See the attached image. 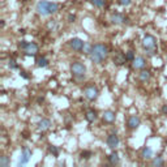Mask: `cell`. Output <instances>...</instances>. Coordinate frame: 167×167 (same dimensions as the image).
Returning a JSON list of instances; mask_svg holds the SVG:
<instances>
[{"label": "cell", "instance_id": "9", "mask_svg": "<svg viewBox=\"0 0 167 167\" xmlns=\"http://www.w3.org/2000/svg\"><path fill=\"white\" fill-rule=\"evenodd\" d=\"M112 62L115 65H118V67H121V65H124L125 62H128L127 58H125V55L123 52H120V51H116L114 54V56H112Z\"/></svg>", "mask_w": 167, "mask_h": 167}, {"label": "cell", "instance_id": "11", "mask_svg": "<svg viewBox=\"0 0 167 167\" xmlns=\"http://www.w3.org/2000/svg\"><path fill=\"white\" fill-rule=\"evenodd\" d=\"M140 124H141V119L138 118V116H136V115L129 116L128 120H127V125H128L129 129H136V128H138Z\"/></svg>", "mask_w": 167, "mask_h": 167}, {"label": "cell", "instance_id": "15", "mask_svg": "<svg viewBox=\"0 0 167 167\" xmlns=\"http://www.w3.org/2000/svg\"><path fill=\"white\" fill-rule=\"evenodd\" d=\"M51 125H52V123L50 119H42V120H39V123H38V129L42 132H46L51 128Z\"/></svg>", "mask_w": 167, "mask_h": 167}, {"label": "cell", "instance_id": "34", "mask_svg": "<svg viewBox=\"0 0 167 167\" xmlns=\"http://www.w3.org/2000/svg\"><path fill=\"white\" fill-rule=\"evenodd\" d=\"M75 20H76V16L75 14H69L68 16V22H75Z\"/></svg>", "mask_w": 167, "mask_h": 167}, {"label": "cell", "instance_id": "27", "mask_svg": "<svg viewBox=\"0 0 167 167\" xmlns=\"http://www.w3.org/2000/svg\"><path fill=\"white\" fill-rule=\"evenodd\" d=\"M125 58H127V60H128V62H133V60H135V52H133L132 51V50H131V51H128L127 54H125Z\"/></svg>", "mask_w": 167, "mask_h": 167}, {"label": "cell", "instance_id": "28", "mask_svg": "<svg viewBox=\"0 0 167 167\" xmlns=\"http://www.w3.org/2000/svg\"><path fill=\"white\" fill-rule=\"evenodd\" d=\"M8 65H9V68H10V69H18V64L16 63V60H14V59H10L9 62H8Z\"/></svg>", "mask_w": 167, "mask_h": 167}, {"label": "cell", "instance_id": "23", "mask_svg": "<svg viewBox=\"0 0 167 167\" xmlns=\"http://www.w3.org/2000/svg\"><path fill=\"white\" fill-rule=\"evenodd\" d=\"M92 50H93V46H92V44H90V43H88V42H85V44H84V48H82V52H84V54L90 55Z\"/></svg>", "mask_w": 167, "mask_h": 167}, {"label": "cell", "instance_id": "20", "mask_svg": "<svg viewBox=\"0 0 167 167\" xmlns=\"http://www.w3.org/2000/svg\"><path fill=\"white\" fill-rule=\"evenodd\" d=\"M165 165V161L162 157H155L152 159V166L153 167H161V166H163Z\"/></svg>", "mask_w": 167, "mask_h": 167}, {"label": "cell", "instance_id": "7", "mask_svg": "<svg viewBox=\"0 0 167 167\" xmlns=\"http://www.w3.org/2000/svg\"><path fill=\"white\" fill-rule=\"evenodd\" d=\"M24 51H25V55H26V56H35V55L38 54V51H39V47H38V44H37V43H34V42H29Z\"/></svg>", "mask_w": 167, "mask_h": 167}, {"label": "cell", "instance_id": "32", "mask_svg": "<svg viewBox=\"0 0 167 167\" xmlns=\"http://www.w3.org/2000/svg\"><path fill=\"white\" fill-rule=\"evenodd\" d=\"M20 76L22 77V79H25V80L29 79V76L26 75V72H25V71H20Z\"/></svg>", "mask_w": 167, "mask_h": 167}, {"label": "cell", "instance_id": "22", "mask_svg": "<svg viewBox=\"0 0 167 167\" xmlns=\"http://www.w3.org/2000/svg\"><path fill=\"white\" fill-rule=\"evenodd\" d=\"M90 2L94 7H97V8H102L106 4V0H90Z\"/></svg>", "mask_w": 167, "mask_h": 167}, {"label": "cell", "instance_id": "14", "mask_svg": "<svg viewBox=\"0 0 167 167\" xmlns=\"http://www.w3.org/2000/svg\"><path fill=\"white\" fill-rule=\"evenodd\" d=\"M132 65H133V68H135V69H144L146 67V60H145V58H142V56H137L132 62Z\"/></svg>", "mask_w": 167, "mask_h": 167}, {"label": "cell", "instance_id": "13", "mask_svg": "<svg viewBox=\"0 0 167 167\" xmlns=\"http://www.w3.org/2000/svg\"><path fill=\"white\" fill-rule=\"evenodd\" d=\"M102 119L104 123H107V124H112L115 119H116V114L114 112V111H111V110H107V111H104V114L102 116Z\"/></svg>", "mask_w": 167, "mask_h": 167}, {"label": "cell", "instance_id": "12", "mask_svg": "<svg viewBox=\"0 0 167 167\" xmlns=\"http://www.w3.org/2000/svg\"><path fill=\"white\" fill-rule=\"evenodd\" d=\"M128 21V18L125 17V16L123 13H114L112 16H111V22H112L114 25H120V24H125V22Z\"/></svg>", "mask_w": 167, "mask_h": 167}, {"label": "cell", "instance_id": "8", "mask_svg": "<svg viewBox=\"0 0 167 167\" xmlns=\"http://www.w3.org/2000/svg\"><path fill=\"white\" fill-rule=\"evenodd\" d=\"M68 43H69V47L73 50V51H82L84 44H85V42L80 39V38H72Z\"/></svg>", "mask_w": 167, "mask_h": 167}, {"label": "cell", "instance_id": "18", "mask_svg": "<svg viewBox=\"0 0 167 167\" xmlns=\"http://www.w3.org/2000/svg\"><path fill=\"white\" fill-rule=\"evenodd\" d=\"M152 157H153V150H152V148L145 146V148L141 150V158H142V159H152Z\"/></svg>", "mask_w": 167, "mask_h": 167}, {"label": "cell", "instance_id": "17", "mask_svg": "<svg viewBox=\"0 0 167 167\" xmlns=\"http://www.w3.org/2000/svg\"><path fill=\"white\" fill-rule=\"evenodd\" d=\"M150 77H152V73H150L149 71H145V69H141V72L138 73V80H140L142 84H146Z\"/></svg>", "mask_w": 167, "mask_h": 167}, {"label": "cell", "instance_id": "4", "mask_svg": "<svg viewBox=\"0 0 167 167\" xmlns=\"http://www.w3.org/2000/svg\"><path fill=\"white\" fill-rule=\"evenodd\" d=\"M84 96L88 101H96V99L99 97V90L96 86H86L85 90H84Z\"/></svg>", "mask_w": 167, "mask_h": 167}, {"label": "cell", "instance_id": "25", "mask_svg": "<svg viewBox=\"0 0 167 167\" xmlns=\"http://www.w3.org/2000/svg\"><path fill=\"white\" fill-rule=\"evenodd\" d=\"M92 155H93V153L90 152V150H84V152H81L80 157H81V159H89Z\"/></svg>", "mask_w": 167, "mask_h": 167}, {"label": "cell", "instance_id": "2", "mask_svg": "<svg viewBox=\"0 0 167 167\" xmlns=\"http://www.w3.org/2000/svg\"><path fill=\"white\" fill-rule=\"evenodd\" d=\"M71 73L77 80H84L85 79V73H86V67L81 62H75L71 64Z\"/></svg>", "mask_w": 167, "mask_h": 167}, {"label": "cell", "instance_id": "16", "mask_svg": "<svg viewBox=\"0 0 167 167\" xmlns=\"http://www.w3.org/2000/svg\"><path fill=\"white\" fill-rule=\"evenodd\" d=\"M97 111L96 110H88L85 112V119L86 121H89V123H94V121L97 120Z\"/></svg>", "mask_w": 167, "mask_h": 167}, {"label": "cell", "instance_id": "5", "mask_svg": "<svg viewBox=\"0 0 167 167\" xmlns=\"http://www.w3.org/2000/svg\"><path fill=\"white\" fill-rule=\"evenodd\" d=\"M31 155H33V153H31V150L29 148L22 149V152L20 154V158H18V166H25V165L29 163Z\"/></svg>", "mask_w": 167, "mask_h": 167}, {"label": "cell", "instance_id": "10", "mask_svg": "<svg viewBox=\"0 0 167 167\" xmlns=\"http://www.w3.org/2000/svg\"><path fill=\"white\" fill-rule=\"evenodd\" d=\"M106 142H107V146L110 149H115L116 146H119V137L115 135V133H110V135L107 136V140H106Z\"/></svg>", "mask_w": 167, "mask_h": 167}, {"label": "cell", "instance_id": "29", "mask_svg": "<svg viewBox=\"0 0 167 167\" xmlns=\"http://www.w3.org/2000/svg\"><path fill=\"white\" fill-rule=\"evenodd\" d=\"M145 52L148 56H154V55H157V47H154V48H148L145 50Z\"/></svg>", "mask_w": 167, "mask_h": 167}, {"label": "cell", "instance_id": "33", "mask_svg": "<svg viewBox=\"0 0 167 167\" xmlns=\"http://www.w3.org/2000/svg\"><path fill=\"white\" fill-rule=\"evenodd\" d=\"M161 112L167 116V104H163V106H162V108H161Z\"/></svg>", "mask_w": 167, "mask_h": 167}, {"label": "cell", "instance_id": "3", "mask_svg": "<svg viewBox=\"0 0 167 167\" xmlns=\"http://www.w3.org/2000/svg\"><path fill=\"white\" fill-rule=\"evenodd\" d=\"M37 12L41 16H48L51 14V2H47V0H39L35 5Z\"/></svg>", "mask_w": 167, "mask_h": 167}, {"label": "cell", "instance_id": "31", "mask_svg": "<svg viewBox=\"0 0 167 167\" xmlns=\"http://www.w3.org/2000/svg\"><path fill=\"white\" fill-rule=\"evenodd\" d=\"M17 46H18V48H21V50H25V48H26V46H27V42H26L25 39H22V41H20V42H18Z\"/></svg>", "mask_w": 167, "mask_h": 167}, {"label": "cell", "instance_id": "6", "mask_svg": "<svg viewBox=\"0 0 167 167\" xmlns=\"http://www.w3.org/2000/svg\"><path fill=\"white\" fill-rule=\"evenodd\" d=\"M141 43H142L144 50L157 47V39H155V37L152 35V34H146L145 37L142 38V42H141Z\"/></svg>", "mask_w": 167, "mask_h": 167}, {"label": "cell", "instance_id": "19", "mask_svg": "<svg viewBox=\"0 0 167 167\" xmlns=\"http://www.w3.org/2000/svg\"><path fill=\"white\" fill-rule=\"evenodd\" d=\"M107 159H108V162H110L111 165H119V163H120V157H119L118 152H112V153H111L108 157H107Z\"/></svg>", "mask_w": 167, "mask_h": 167}, {"label": "cell", "instance_id": "24", "mask_svg": "<svg viewBox=\"0 0 167 167\" xmlns=\"http://www.w3.org/2000/svg\"><path fill=\"white\" fill-rule=\"evenodd\" d=\"M48 150H50V153H51L54 157H58L59 153H60V149L58 146H55V145H51V146L48 148Z\"/></svg>", "mask_w": 167, "mask_h": 167}, {"label": "cell", "instance_id": "21", "mask_svg": "<svg viewBox=\"0 0 167 167\" xmlns=\"http://www.w3.org/2000/svg\"><path fill=\"white\" fill-rule=\"evenodd\" d=\"M37 65L39 67V68H46V67L48 65V60L44 56H41L39 59L37 60Z\"/></svg>", "mask_w": 167, "mask_h": 167}, {"label": "cell", "instance_id": "1", "mask_svg": "<svg viewBox=\"0 0 167 167\" xmlns=\"http://www.w3.org/2000/svg\"><path fill=\"white\" fill-rule=\"evenodd\" d=\"M108 54H110V51H108L107 44L96 43L90 52V59L94 64H102L108 58Z\"/></svg>", "mask_w": 167, "mask_h": 167}, {"label": "cell", "instance_id": "26", "mask_svg": "<svg viewBox=\"0 0 167 167\" xmlns=\"http://www.w3.org/2000/svg\"><path fill=\"white\" fill-rule=\"evenodd\" d=\"M9 165V159L7 155H3L2 158H0V167H8Z\"/></svg>", "mask_w": 167, "mask_h": 167}, {"label": "cell", "instance_id": "35", "mask_svg": "<svg viewBox=\"0 0 167 167\" xmlns=\"http://www.w3.org/2000/svg\"><path fill=\"white\" fill-rule=\"evenodd\" d=\"M165 79H166V80H167V76H166V77H165Z\"/></svg>", "mask_w": 167, "mask_h": 167}, {"label": "cell", "instance_id": "30", "mask_svg": "<svg viewBox=\"0 0 167 167\" xmlns=\"http://www.w3.org/2000/svg\"><path fill=\"white\" fill-rule=\"evenodd\" d=\"M118 3L121 5V7H128V5H131L132 0H118Z\"/></svg>", "mask_w": 167, "mask_h": 167}]
</instances>
